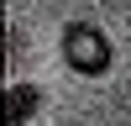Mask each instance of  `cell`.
Segmentation results:
<instances>
[{
    "label": "cell",
    "mask_w": 131,
    "mask_h": 126,
    "mask_svg": "<svg viewBox=\"0 0 131 126\" xmlns=\"http://www.w3.org/2000/svg\"><path fill=\"white\" fill-rule=\"evenodd\" d=\"M63 63H68L73 74H84V79L110 74V63H115L110 37H105L100 26H89V21H68V26H63Z\"/></svg>",
    "instance_id": "1"
},
{
    "label": "cell",
    "mask_w": 131,
    "mask_h": 126,
    "mask_svg": "<svg viewBox=\"0 0 131 126\" xmlns=\"http://www.w3.org/2000/svg\"><path fill=\"white\" fill-rule=\"evenodd\" d=\"M37 84H10V89H5V116H10V121H31V116H37Z\"/></svg>",
    "instance_id": "2"
}]
</instances>
